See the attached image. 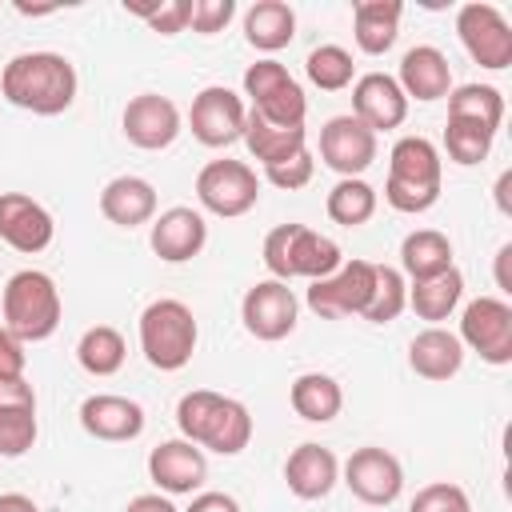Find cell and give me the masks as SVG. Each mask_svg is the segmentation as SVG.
<instances>
[{"instance_id": "obj_40", "label": "cell", "mask_w": 512, "mask_h": 512, "mask_svg": "<svg viewBox=\"0 0 512 512\" xmlns=\"http://www.w3.org/2000/svg\"><path fill=\"white\" fill-rule=\"evenodd\" d=\"M124 12L148 20L152 32L160 36H180L188 32V0H156V4H124Z\"/></svg>"}, {"instance_id": "obj_12", "label": "cell", "mask_w": 512, "mask_h": 512, "mask_svg": "<svg viewBox=\"0 0 512 512\" xmlns=\"http://www.w3.org/2000/svg\"><path fill=\"white\" fill-rule=\"evenodd\" d=\"M244 120H248L244 96H236L224 84H208L192 96L188 128L204 148H228V144L244 140Z\"/></svg>"}, {"instance_id": "obj_28", "label": "cell", "mask_w": 512, "mask_h": 512, "mask_svg": "<svg viewBox=\"0 0 512 512\" xmlns=\"http://www.w3.org/2000/svg\"><path fill=\"white\" fill-rule=\"evenodd\" d=\"M456 260H452V240L440 232V228H416L400 240V272L404 280H428V276H440L448 272Z\"/></svg>"}, {"instance_id": "obj_31", "label": "cell", "mask_w": 512, "mask_h": 512, "mask_svg": "<svg viewBox=\"0 0 512 512\" xmlns=\"http://www.w3.org/2000/svg\"><path fill=\"white\" fill-rule=\"evenodd\" d=\"M448 120H468V124H480L484 132H500L504 124V92L492 88V84H460L452 88L448 96Z\"/></svg>"}, {"instance_id": "obj_41", "label": "cell", "mask_w": 512, "mask_h": 512, "mask_svg": "<svg viewBox=\"0 0 512 512\" xmlns=\"http://www.w3.org/2000/svg\"><path fill=\"white\" fill-rule=\"evenodd\" d=\"M408 512H472V500H468V492H464L460 484H452V480H432V484H424V488L412 496Z\"/></svg>"}, {"instance_id": "obj_22", "label": "cell", "mask_w": 512, "mask_h": 512, "mask_svg": "<svg viewBox=\"0 0 512 512\" xmlns=\"http://www.w3.org/2000/svg\"><path fill=\"white\" fill-rule=\"evenodd\" d=\"M396 84L408 100H420V104L444 100L452 92V64L436 44H416L400 56Z\"/></svg>"}, {"instance_id": "obj_8", "label": "cell", "mask_w": 512, "mask_h": 512, "mask_svg": "<svg viewBox=\"0 0 512 512\" xmlns=\"http://www.w3.org/2000/svg\"><path fill=\"white\" fill-rule=\"evenodd\" d=\"M460 344L484 364H512V304L504 296H476L460 312Z\"/></svg>"}, {"instance_id": "obj_2", "label": "cell", "mask_w": 512, "mask_h": 512, "mask_svg": "<svg viewBox=\"0 0 512 512\" xmlns=\"http://www.w3.org/2000/svg\"><path fill=\"white\" fill-rule=\"evenodd\" d=\"M440 188H444L440 148L428 136H400L388 152L384 200L404 216H420L440 200Z\"/></svg>"}, {"instance_id": "obj_7", "label": "cell", "mask_w": 512, "mask_h": 512, "mask_svg": "<svg viewBox=\"0 0 512 512\" xmlns=\"http://www.w3.org/2000/svg\"><path fill=\"white\" fill-rule=\"evenodd\" d=\"M196 200L204 212L220 216V220H236L244 212L256 208L260 200V180L256 168L244 160H208L196 176Z\"/></svg>"}, {"instance_id": "obj_16", "label": "cell", "mask_w": 512, "mask_h": 512, "mask_svg": "<svg viewBox=\"0 0 512 512\" xmlns=\"http://www.w3.org/2000/svg\"><path fill=\"white\" fill-rule=\"evenodd\" d=\"M320 160L344 180V176H364L376 160V132L360 124L352 112L332 116L320 128Z\"/></svg>"}, {"instance_id": "obj_1", "label": "cell", "mask_w": 512, "mask_h": 512, "mask_svg": "<svg viewBox=\"0 0 512 512\" xmlns=\"http://www.w3.org/2000/svg\"><path fill=\"white\" fill-rule=\"evenodd\" d=\"M80 76L60 52H20L0 72V96L32 116H60L72 108Z\"/></svg>"}, {"instance_id": "obj_19", "label": "cell", "mask_w": 512, "mask_h": 512, "mask_svg": "<svg viewBox=\"0 0 512 512\" xmlns=\"http://www.w3.org/2000/svg\"><path fill=\"white\" fill-rule=\"evenodd\" d=\"M352 116L360 124H368L376 136L392 132L408 120V96L400 92L396 76L388 72H364L352 84Z\"/></svg>"}, {"instance_id": "obj_27", "label": "cell", "mask_w": 512, "mask_h": 512, "mask_svg": "<svg viewBox=\"0 0 512 512\" xmlns=\"http://www.w3.org/2000/svg\"><path fill=\"white\" fill-rule=\"evenodd\" d=\"M288 404H292V412H296L300 420H308V424H328V420H336L340 408H344V388H340V380L328 376V372H300V376L292 380V388H288Z\"/></svg>"}, {"instance_id": "obj_35", "label": "cell", "mask_w": 512, "mask_h": 512, "mask_svg": "<svg viewBox=\"0 0 512 512\" xmlns=\"http://www.w3.org/2000/svg\"><path fill=\"white\" fill-rule=\"evenodd\" d=\"M408 308V280L400 268L392 264H376V276H372V296L364 304V320L368 324H392L400 312Z\"/></svg>"}, {"instance_id": "obj_17", "label": "cell", "mask_w": 512, "mask_h": 512, "mask_svg": "<svg viewBox=\"0 0 512 512\" xmlns=\"http://www.w3.org/2000/svg\"><path fill=\"white\" fill-rule=\"evenodd\" d=\"M56 236V220L52 212L24 196V192H0V240L24 256H36L52 244Z\"/></svg>"}, {"instance_id": "obj_36", "label": "cell", "mask_w": 512, "mask_h": 512, "mask_svg": "<svg viewBox=\"0 0 512 512\" xmlns=\"http://www.w3.org/2000/svg\"><path fill=\"white\" fill-rule=\"evenodd\" d=\"M304 76L320 88V92H344L348 84H356V64L352 52L340 44H316L304 60Z\"/></svg>"}, {"instance_id": "obj_46", "label": "cell", "mask_w": 512, "mask_h": 512, "mask_svg": "<svg viewBox=\"0 0 512 512\" xmlns=\"http://www.w3.org/2000/svg\"><path fill=\"white\" fill-rule=\"evenodd\" d=\"M180 512H240V504H236V496H228V492H196L192 504L180 508Z\"/></svg>"}, {"instance_id": "obj_45", "label": "cell", "mask_w": 512, "mask_h": 512, "mask_svg": "<svg viewBox=\"0 0 512 512\" xmlns=\"http://www.w3.org/2000/svg\"><path fill=\"white\" fill-rule=\"evenodd\" d=\"M0 408H36V388L28 384V376L0 380Z\"/></svg>"}, {"instance_id": "obj_29", "label": "cell", "mask_w": 512, "mask_h": 512, "mask_svg": "<svg viewBox=\"0 0 512 512\" xmlns=\"http://www.w3.org/2000/svg\"><path fill=\"white\" fill-rule=\"evenodd\" d=\"M460 300H464V272L456 264L448 272H440V276H428V280H412L408 284V308L420 320H428V328L440 324V320H448L460 308Z\"/></svg>"}, {"instance_id": "obj_33", "label": "cell", "mask_w": 512, "mask_h": 512, "mask_svg": "<svg viewBox=\"0 0 512 512\" xmlns=\"http://www.w3.org/2000/svg\"><path fill=\"white\" fill-rule=\"evenodd\" d=\"M376 204H380V196L364 176H344V180L332 184V192L324 200V212L340 228H360L376 216Z\"/></svg>"}, {"instance_id": "obj_11", "label": "cell", "mask_w": 512, "mask_h": 512, "mask_svg": "<svg viewBox=\"0 0 512 512\" xmlns=\"http://www.w3.org/2000/svg\"><path fill=\"white\" fill-rule=\"evenodd\" d=\"M240 320H244V332L264 340V344H276L284 336L296 332V320H300V300L296 292L284 284V280H256L244 300H240Z\"/></svg>"}, {"instance_id": "obj_3", "label": "cell", "mask_w": 512, "mask_h": 512, "mask_svg": "<svg viewBox=\"0 0 512 512\" xmlns=\"http://www.w3.org/2000/svg\"><path fill=\"white\" fill-rule=\"evenodd\" d=\"M264 268L272 280H324L344 264V252L332 236L308 224H276L264 236Z\"/></svg>"}, {"instance_id": "obj_26", "label": "cell", "mask_w": 512, "mask_h": 512, "mask_svg": "<svg viewBox=\"0 0 512 512\" xmlns=\"http://www.w3.org/2000/svg\"><path fill=\"white\" fill-rule=\"evenodd\" d=\"M296 36V12L284 0H256L244 8V40L256 52H280Z\"/></svg>"}, {"instance_id": "obj_25", "label": "cell", "mask_w": 512, "mask_h": 512, "mask_svg": "<svg viewBox=\"0 0 512 512\" xmlns=\"http://www.w3.org/2000/svg\"><path fill=\"white\" fill-rule=\"evenodd\" d=\"M400 0H360L352 8V36L364 56H384L400 36Z\"/></svg>"}, {"instance_id": "obj_49", "label": "cell", "mask_w": 512, "mask_h": 512, "mask_svg": "<svg viewBox=\"0 0 512 512\" xmlns=\"http://www.w3.org/2000/svg\"><path fill=\"white\" fill-rule=\"evenodd\" d=\"M508 256H512V244H500V252H496V288H500V292H512V280H508Z\"/></svg>"}, {"instance_id": "obj_15", "label": "cell", "mask_w": 512, "mask_h": 512, "mask_svg": "<svg viewBox=\"0 0 512 512\" xmlns=\"http://www.w3.org/2000/svg\"><path fill=\"white\" fill-rule=\"evenodd\" d=\"M120 128L128 136V144L144 148V152H160L168 148L180 132H184V116L180 108L160 96V92H140L124 104V116H120Z\"/></svg>"}, {"instance_id": "obj_34", "label": "cell", "mask_w": 512, "mask_h": 512, "mask_svg": "<svg viewBox=\"0 0 512 512\" xmlns=\"http://www.w3.org/2000/svg\"><path fill=\"white\" fill-rule=\"evenodd\" d=\"M76 360L88 376H116L128 360V344L120 336V328L112 324H92L84 328V336L76 340Z\"/></svg>"}, {"instance_id": "obj_32", "label": "cell", "mask_w": 512, "mask_h": 512, "mask_svg": "<svg viewBox=\"0 0 512 512\" xmlns=\"http://www.w3.org/2000/svg\"><path fill=\"white\" fill-rule=\"evenodd\" d=\"M248 444H252V412L240 400L224 396L216 416H212V424H208V432L200 436V448H208L216 456H240Z\"/></svg>"}, {"instance_id": "obj_43", "label": "cell", "mask_w": 512, "mask_h": 512, "mask_svg": "<svg viewBox=\"0 0 512 512\" xmlns=\"http://www.w3.org/2000/svg\"><path fill=\"white\" fill-rule=\"evenodd\" d=\"M312 172H316V160H312V152H308V148H304V152H296V156H288V160H280V164H268V168H264L268 184H276V188H284V192L304 188V184L312 180Z\"/></svg>"}, {"instance_id": "obj_6", "label": "cell", "mask_w": 512, "mask_h": 512, "mask_svg": "<svg viewBox=\"0 0 512 512\" xmlns=\"http://www.w3.org/2000/svg\"><path fill=\"white\" fill-rule=\"evenodd\" d=\"M244 96L252 100V112L264 116L268 124L280 128H304L308 116V96L300 88V80L272 56L256 60L244 68Z\"/></svg>"}, {"instance_id": "obj_39", "label": "cell", "mask_w": 512, "mask_h": 512, "mask_svg": "<svg viewBox=\"0 0 512 512\" xmlns=\"http://www.w3.org/2000/svg\"><path fill=\"white\" fill-rule=\"evenodd\" d=\"M36 436H40L36 408H0V456L4 460H20L24 452H32Z\"/></svg>"}, {"instance_id": "obj_38", "label": "cell", "mask_w": 512, "mask_h": 512, "mask_svg": "<svg viewBox=\"0 0 512 512\" xmlns=\"http://www.w3.org/2000/svg\"><path fill=\"white\" fill-rule=\"evenodd\" d=\"M220 400H224V396L212 392V388H192V392H184V396L176 400V428H180V436L192 440V444H200V436L208 432V424H212Z\"/></svg>"}, {"instance_id": "obj_24", "label": "cell", "mask_w": 512, "mask_h": 512, "mask_svg": "<svg viewBox=\"0 0 512 512\" xmlns=\"http://www.w3.org/2000/svg\"><path fill=\"white\" fill-rule=\"evenodd\" d=\"M408 368L416 376L432 380V384L452 380L464 368V344H460V336L448 332V328H440V324L416 332L412 344H408Z\"/></svg>"}, {"instance_id": "obj_13", "label": "cell", "mask_w": 512, "mask_h": 512, "mask_svg": "<svg viewBox=\"0 0 512 512\" xmlns=\"http://www.w3.org/2000/svg\"><path fill=\"white\" fill-rule=\"evenodd\" d=\"M348 492L372 508H388L400 492H404V464L388 452V448H376V444H364L356 448L344 468H340Z\"/></svg>"}, {"instance_id": "obj_50", "label": "cell", "mask_w": 512, "mask_h": 512, "mask_svg": "<svg viewBox=\"0 0 512 512\" xmlns=\"http://www.w3.org/2000/svg\"><path fill=\"white\" fill-rule=\"evenodd\" d=\"M508 184H512V172H500V180H496V204H500V212H508Z\"/></svg>"}, {"instance_id": "obj_42", "label": "cell", "mask_w": 512, "mask_h": 512, "mask_svg": "<svg viewBox=\"0 0 512 512\" xmlns=\"http://www.w3.org/2000/svg\"><path fill=\"white\" fill-rule=\"evenodd\" d=\"M236 16L232 0H188V28L200 36H216L228 28V20Z\"/></svg>"}, {"instance_id": "obj_47", "label": "cell", "mask_w": 512, "mask_h": 512, "mask_svg": "<svg viewBox=\"0 0 512 512\" xmlns=\"http://www.w3.org/2000/svg\"><path fill=\"white\" fill-rule=\"evenodd\" d=\"M124 512H180V508H176L172 496H164V492H140V496H132V500L124 504Z\"/></svg>"}, {"instance_id": "obj_37", "label": "cell", "mask_w": 512, "mask_h": 512, "mask_svg": "<svg viewBox=\"0 0 512 512\" xmlns=\"http://www.w3.org/2000/svg\"><path fill=\"white\" fill-rule=\"evenodd\" d=\"M492 140H496L492 132H484L480 124H468V120H448V128H444V152L460 168H472V164L488 160Z\"/></svg>"}, {"instance_id": "obj_4", "label": "cell", "mask_w": 512, "mask_h": 512, "mask_svg": "<svg viewBox=\"0 0 512 512\" xmlns=\"http://www.w3.org/2000/svg\"><path fill=\"white\" fill-rule=\"evenodd\" d=\"M0 316L4 328L24 340V344H40L60 328L64 304H60V288L48 272L40 268H20L8 276L4 292H0Z\"/></svg>"}, {"instance_id": "obj_18", "label": "cell", "mask_w": 512, "mask_h": 512, "mask_svg": "<svg viewBox=\"0 0 512 512\" xmlns=\"http://www.w3.org/2000/svg\"><path fill=\"white\" fill-rule=\"evenodd\" d=\"M148 244H152V252H156L164 264H188V260L200 256L204 244H208V220H204V212H196V208H188V204L164 208V212L152 220Z\"/></svg>"}, {"instance_id": "obj_5", "label": "cell", "mask_w": 512, "mask_h": 512, "mask_svg": "<svg viewBox=\"0 0 512 512\" xmlns=\"http://www.w3.org/2000/svg\"><path fill=\"white\" fill-rule=\"evenodd\" d=\"M200 340V324L184 300L160 296L140 312V352L156 372H180Z\"/></svg>"}, {"instance_id": "obj_44", "label": "cell", "mask_w": 512, "mask_h": 512, "mask_svg": "<svg viewBox=\"0 0 512 512\" xmlns=\"http://www.w3.org/2000/svg\"><path fill=\"white\" fill-rule=\"evenodd\" d=\"M24 368H28L24 340H16V336L0 324V380H16V376H24Z\"/></svg>"}, {"instance_id": "obj_48", "label": "cell", "mask_w": 512, "mask_h": 512, "mask_svg": "<svg viewBox=\"0 0 512 512\" xmlns=\"http://www.w3.org/2000/svg\"><path fill=\"white\" fill-rule=\"evenodd\" d=\"M0 512H40V508H36V500L24 496V492H4V496H0Z\"/></svg>"}, {"instance_id": "obj_23", "label": "cell", "mask_w": 512, "mask_h": 512, "mask_svg": "<svg viewBox=\"0 0 512 512\" xmlns=\"http://www.w3.org/2000/svg\"><path fill=\"white\" fill-rule=\"evenodd\" d=\"M100 212L116 228H140L156 220V188L144 176H112L100 192Z\"/></svg>"}, {"instance_id": "obj_21", "label": "cell", "mask_w": 512, "mask_h": 512, "mask_svg": "<svg viewBox=\"0 0 512 512\" xmlns=\"http://www.w3.org/2000/svg\"><path fill=\"white\" fill-rule=\"evenodd\" d=\"M284 484L296 500H324L340 484V460L332 448L304 440L284 460Z\"/></svg>"}, {"instance_id": "obj_30", "label": "cell", "mask_w": 512, "mask_h": 512, "mask_svg": "<svg viewBox=\"0 0 512 512\" xmlns=\"http://www.w3.org/2000/svg\"><path fill=\"white\" fill-rule=\"evenodd\" d=\"M244 144H248V152L268 168V164H280V160L304 152V148H308V128H280V124H268L264 116H256V112L248 108Z\"/></svg>"}, {"instance_id": "obj_9", "label": "cell", "mask_w": 512, "mask_h": 512, "mask_svg": "<svg viewBox=\"0 0 512 512\" xmlns=\"http://www.w3.org/2000/svg\"><path fill=\"white\" fill-rule=\"evenodd\" d=\"M456 36L464 44V52L488 68V72H504L512 64V24L508 16L488 4V0H468L456 12Z\"/></svg>"}, {"instance_id": "obj_20", "label": "cell", "mask_w": 512, "mask_h": 512, "mask_svg": "<svg viewBox=\"0 0 512 512\" xmlns=\"http://www.w3.org/2000/svg\"><path fill=\"white\" fill-rule=\"evenodd\" d=\"M144 404L132 400V396H116V392H96L80 404V428L96 440H108V444H124V440H136L144 432Z\"/></svg>"}, {"instance_id": "obj_10", "label": "cell", "mask_w": 512, "mask_h": 512, "mask_svg": "<svg viewBox=\"0 0 512 512\" xmlns=\"http://www.w3.org/2000/svg\"><path fill=\"white\" fill-rule=\"evenodd\" d=\"M372 276L376 264L372 260H344L332 276L312 280L304 292V304L312 316L320 320H344V316H360L368 296H372Z\"/></svg>"}, {"instance_id": "obj_14", "label": "cell", "mask_w": 512, "mask_h": 512, "mask_svg": "<svg viewBox=\"0 0 512 512\" xmlns=\"http://www.w3.org/2000/svg\"><path fill=\"white\" fill-rule=\"evenodd\" d=\"M148 480L164 492V496H196L208 480V456L200 444L176 436V440H160L148 452Z\"/></svg>"}]
</instances>
